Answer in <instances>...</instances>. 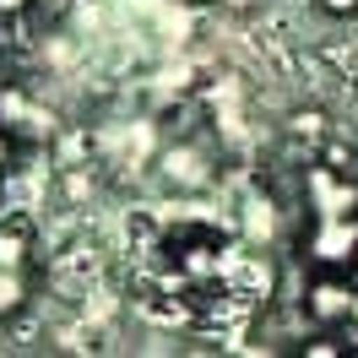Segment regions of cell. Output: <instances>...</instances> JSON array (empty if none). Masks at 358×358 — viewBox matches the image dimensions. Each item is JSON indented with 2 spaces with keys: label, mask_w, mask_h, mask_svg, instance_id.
<instances>
[{
  "label": "cell",
  "mask_w": 358,
  "mask_h": 358,
  "mask_svg": "<svg viewBox=\"0 0 358 358\" xmlns=\"http://www.w3.org/2000/svg\"><path fill=\"white\" fill-rule=\"evenodd\" d=\"M315 163H320V169H331V174H353V147H348V141H320Z\"/></svg>",
  "instance_id": "7"
},
{
  "label": "cell",
  "mask_w": 358,
  "mask_h": 358,
  "mask_svg": "<svg viewBox=\"0 0 358 358\" xmlns=\"http://www.w3.org/2000/svg\"><path fill=\"white\" fill-rule=\"evenodd\" d=\"M310 196L320 217H358V185L353 174H331V169H310Z\"/></svg>",
  "instance_id": "1"
},
{
  "label": "cell",
  "mask_w": 358,
  "mask_h": 358,
  "mask_svg": "<svg viewBox=\"0 0 358 358\" xmlns=\"http://www.w3.org/2000/svg\"><path fill=\"white\" fill-rule=\"evenodd\" d=\"M326 17H358V0H320Z\"/></svg>",
  "instance_id": "12"
},
{
  "label": "cell",
  "mask_w": 358,
  "mask_h": 358,
  "mask_svg": "<svg viewBox=\"0 0 358 358\" xmlns=\"http://www.w3.org/2000/svg\"><path fill=\"white\" fill-rule=\"evenodd\" d=\"M33 255V217H6L0 223V271H22Z\"/></svg>",
  "instance_id": "3"
},
{
  "label": "cell",
  "mask_w": 358,
  "mask_h": 358,
  "mask_svg": "<svg viewBox=\"0 0 358 358\" xmlns=\"http://www.w3.org/2000/svg\"><path fill=\"white\" fill-rule=\"evenodd\" d=\"M353 255H358V245H353Z\"/></svg>",
  "instance_id": "17"
},
{
  "label": "cell",
  "mask_w": 358,
  "mask_h": 358,
  "mask_svg": "<svg viewBox=\"0 0 358 358\" xmlns=\"http://www.w3.org/2000/svg\"><path fill=\"white\" fill-rule=\"evenodd\" d=\"M304 310L320 326H336V320H348V310H353V288L336 282V277H315L310 293H304Z\"/></svg>",
  "instance_id": "2"
},
{
  "label": "cell",
  "mask_w": 358,
  "mask_h": 358,
  "mask_svg": "<svg viewBox=\"0 0 358 358\" xmlns=\"http://www.w3.org/2000/svg\"><path fill=\"white\" fill-rule=\"evenodd\" d=\"M87 190H92V179L82 174V169H71V174H66V196H71V201H82Z\"/></svg>",
  "instance_id": "10"
},
{
  "label": "cell",
  "mask_w": 358,
  "mask_h": 358,
  "mask_svg": "<svg viewBox=\"0 0 358 358\" xmlns=\"http://www.w3.org/2000/svg\"><path fill=\"white\" fill-rule=\"evenodd\" d=\"M0 114H11V120H22V114H27V98H22L17 87H11L6 98H0Z\"/></svg>",
  "instance_id": "11"
},
{
  "label": "cell",
  "mask_w": 358,
  "mask_h": 358,
  "mask_svg": "<svg viewBox=\"0 0 358 358\" xmlns=\"http://www.w3.org/2000/svg\"><path fill=\"white\" fill-rule=\"evenodd\" d=\"M228 6H234V11H245V6H255V0H228Z\"/></svg>",
  "instance_id": "16"
},
{
  "label": "cell",
  "mask_w": 358,
  "mask_h": 358,
  "mask_svg": "<svg viewBox=\"0 0 358 358\" xmlns=\"http://www.w3.org/2000/svg\"><path fill=\"white\" fill-rule=\"evenodd\" d=\"M299 353H310V358H336V353H342V342H331V336H315V342H304Z\"/></svg>",
  "instance_id": "9"
},
{
  "label": "cell",
  "mask_w": 358,
  "mask_h": 358,
  "mask_svg": "<svg viewBox=\"0 0 358 358\" xmlns=\"http://www.w3.org/2000/svg\"><path fill=\"white\" fill-rule=\"evenodd\" d=\"M348 320H353V326H358V288H353V310H348Z\"/></svg>",
  "instance_id": "15"
},
{
  "label": "cell",
  "mask_w": 358,
  "mask_h": 358,
  "mask_svg": "<svg viewBox=\"0 0 358 358\" xmlns=\"http://www.w3.org/2000/svg\"><path fill=\"white\" fill-rule=\"evenodd\" d=\"M27 11V0H0V17H22Z\"/></svg>",
  "instance_id": "13"
},
{
  "label": "cell",
  "mask_w": 358,
  "mask_h": 358,
  "mask_svg": "<svg viewBox=\"0 0 358 358\" xmlns=\"http://www.w3.org/2000/svg\"><path fill=\"white\" fill-rule=\"evenodd\" d=\"M315 60H326V66H336V82H353L358 76V44H326L315 49Z\"/></svg>",
  "instance_id": "5"
},
{
  "label": "cell",
  "mask_w": 358,
  "mask_h": 358,
  "mask_svg": "<svg viewBox=\"0 0 358 358\" xmlns=\"http://www.w3.org/2000/svg\"><path fill=\"white\" fill-rule=\"evenodd\" d=\"M6 163H11V136L0 131V169H6Z\"/></svg>",
  "instance_id": "14"
},
{
  "label": "cell",
  "mask_w": 358,
  "mask_h": 358,
  "mask_svg": "<svg viewBox=\"0 0 358 358\" xmlns=\"http://www.w3.org/2000/svg\"><path fill=\"white\" fill-rule=\"evenodd\" d=\"M288 136H299V141H326V109H293Z\"/></svg>",
  "instance_id": "6"
},
{
  "label": "cell",
  "mask_w": 358,
  "mask_h": 358,
  "mask_svg": "<svg viewBox=\"0 0 358 358\" xmlns=\"http://www.w3.org/2000/svg\"><path fill=\"white\" fill-rule=\"evenodd\" d=\"M22 304V282H17V271H0V315H11Z\"/></svg>",
  "instance_id": "8"
},
{
  "label": "cell",
  "mask_w": 358,
  "mask_h": 358,
  "mask_svg": "<svg viewBox=\"0 0 358 358\" xmlns=\"http://www.w3.org/2000/svg\"><path fill=\"white\" fill-rule=\"evenodd\" d=\"M342 250L353 255V228H348V217H326V228H320V239L310 245V255H320V261H342Z\"/></svg>",
  "instance_id": "4"
}]
</instances>
